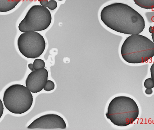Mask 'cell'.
I'll return each mask as SVG.
<instances>
[{"mask_svg":"<svg viewBox=\"0 0 154 130\" xmlns=\"http://www.w3.org/2000/svg\"><path fill=\"white\" fill-rule=\"evenodd\" d=\"M41 6L47 8L48 3V0H41L40 1Z\"/></svg>","mask_w":154,"mask_h":130,"instance_id":"cell-18","label":"cell"},{"mask_svg":"<svg viewBox=\"0 0 154 130\" xmlns=\"http://www.w3.org/2000/svg\"><path fill=\"white\" fill-rule=\"evenodd\" d=\"M144 86L146 89H152L154 88V82L151 78L146 79L144 81Z\"/></svg>","mask_w":154,"mask_h":130,"instance_id":"cell-13","label":"cell"},{"mask_svg":"<svg viewBox=\"0 0 154 130\" xmlns=\"http://www.w3.org/2000/svg\"><path fill=\"white\" fill-rule=\"evenodd\" d=\"M102 22L113 31L129 35L140 34L145 28L143 16L130 6L114 3L102 9L100 14Z\"/></svg>","mask_w":154,"mask_h":130,"instance_id":"cell-1","label":"cell"},{"mask_svg":"<svg viewBox=\"0 0 154 130\" xmlns=\"http://www.w3.org/2000/svg\"><path fill=\"white\" fill-rule=\"evenodd\" d=\"M145 93L148 95L152 94L153 93V90H152V89H147L145 90Z\"/></svg>","mask_w":154,"mask_h":130,"instance_id":"cell-19","label":"cell"},{"mask_svg":"<svg viewBox=\"0 0 154 130\" xmlns=\"http://www.w3.org/2000/svg\"><path fill=\"white\" fill-rule=\"evenodd\" d=\"M18 49L21 54L27 58H38L43 53L46 48L44 37L37 32L23 33L17 40Z\"/></svg>","mask_w":154,"mask_h":130,"instance_id":"cell-6","label":"cell"},{"mask_svg":"<svg viewBox=\"0 0 154 130\" xmlns=\"http://www.w3.org/2000/svg\"><path fill=\"white\" fill-rule=\"evenodd\" d=\"M38 1H41V0H38Z\"/></svg>","mask_w":154,"mask_h":130,"instance_id":"cell-22","label":"cell"},{"mask_svg":"<svg viewBox=\"0 0 154 130\" xmlns=\"http://www.w3.org/2000/svg\"><path fill=\"white\" fill-rule=\"evenodd\" d=\"M4 113V106L1 99H0V119L2 117Z\"/></svg>","mask_w":154,"mask_h":130,"instance_id":"cell-15","label":"cell"},{"mask_svg":"<svg viewBox=\"0 0 154 130\" xmlns=\"http://www.w3.org/2000/svg\"><path fill=\"white\" fill-rule=\"evenodd\" d=\"M33 96L27 87L14 84L9 87L3 94V103L9 112L21 114L30 110L33 104Z\"/></svg>","mask_w":154,"mask_h":130,"instance_id":"cell-4","label":"cell"},{"mask_svg":"<svg viewBox=\"0 0 154 130\" xmlns=\"http://www.w3.org/2000/svg\"><path fill=\"white\" fill-rule=\"evenodd\" d=\"M57 7V2L55 0H50L48 1L47 8L50 10H54Z\"/></svg>","mask_w":154,"mask_h":130,"instance_id":"cell-14","label":"cell"},{"mask_svg":"<svg viewBox=\"0 0 154 130\" xmlns=\"http://www.w3.org/2000/svg\"><path fill=\"white\" fill-rule=\"evenodd\" d=\"M48 72L45 68L31 72L25 81L26 86L33 93H38L44 89L48 79Z\"/></svg>","mask_w":154,"mask_h":130,"instance_id":"cell-8","label":"cell"},{"mask_svg":"<svg viewBox=\"0 0 154 130\" xmlns=\"http://www.w3.org/2000/svg\"><path fill=\"white\" fill-rule=\"evenodd\" d=\"M21 0H0V12H7L12 11Z\"/></svg>","mask_w":154,"mask_h":130,"instance_id":"cell-9","label":"cell"},{"mask_svg":"<svg viewBox=\"0 0 154 130\" xmlns=\"http://www.w3.org/2000/svg\"><path fill=\"white\" fill-rule=\"evenodd\" d=\"M149 31L151 33V37L153 43H154V25L153 26H150L149 29Z\"/></svg>","mask_w":154,"mask_h":130,"instance_id":"cell-17","label":"cell"},{"mask_svg":"<svg viewBox=\"0 0 154 130\" xmlns=\"http://www.w3.org/2000/svg\"><path fill=\"white\" fill-rule=\"evenodd\" d=\"M121 53L124 60L129 63L145 62L154 56V43L143 35H131L124 41Z\"/></svg>","mask_w":154,"mask_h":130,"instance_id":"cell-2","label":"cell"},{"mask_svg":"<svg viewBox=\"0 0 154 130\" xmlns=\"http://www.w3.org/2000/svg\"><path fill=\"white\" fill-rule=\"evenodd\" d=\"M28 129H63L66 128L64 119L56 114L43 115L35 119L28 126Z\"/></svg>","mask_w":154,"mask_h":130,"instance_id":"cell-7","label":"cell"},{"mask_svg":"<svg viewBox=\"0 0 154 130\" xmlns=\"http://www.w3.org/2000/svg\"><path fill=\"white\" fill-rule=\"evenodd\" d=\"M58 1H62L63 0H58Z\"/></svg>","mask_w":154,"mask_h":130,"instance_id":"cell-21","label":"cell"},{"mask_svg":"<svg viewBox=\"0 0 154 130\" xmlns=\"http://www.w3.org/2000/svg\"><path fill=\"white\" fill-rule=\"evenodd\" d=\"M55 85L52 81L48 80L46 81L44 89L46 91H50L55 89Z\"/></svg>","mask_w":154,"mask_h":130,"instance_id":"cell-12","label":"cell"},{"mask_svg":"<svg viewBox=\"0 0 154 130\" xmlns=\"http://www.w3.org/2000/svg\"><path fill=\"white\" fill-rule=\"evenodd\" d=\"M33 66L34 70L44 68L45 63L42 59H36L33 62Z\"/></svg>","mask_w":154,"mask_h":130,"instance_id":"cell-11","label":"cell"},{"mask_svg":"<svg viewBox=\"0 0 154 130\" xmlns=\"http://www.w3.org/2000/svg\"><path fill=\"white\" fill-rule=\"evenodd\" d=\"M136 5L147 10L154 9V0H133Z\"/></svg>","mask_w":154,"mask_h":130,"instance_id":"cell-10","label":"cell"},{"mask_svg":"<svg viewBox=\"0 0 154 130\" xmlns=\"http://www.w3.org/2000/svg\"><path fill=\"white\" fill-rule=\"evenodd\" d=\"M28 68H30L31 71H33L34 70V68H33V64L30 63L28 65Z\"/></svg>","mask_w":154,"mask_h":130,"instance_id":"cell-20","label":"cell"},{"mask_svg":"<svg viewBox=\"0 0 154 130\" xmlns=\"http://www.w3.org/2000/svg\"><path fill=\"white\" fill-rule=\"evenodd\" d=\"M51 21L52 16L48 9L41 5H34L28 10L18 28L23 33L42 31L49 27Z\"/></svg>","mask_w":154,"mask_h":130,"instance_id":"cell-5","label":"cell"},{"mask_svg":"<svg viewBox=\"0 0 154 130\" xmlns=\"http://www.w3.org/2000/svg\"><path fill=\"white\" fill-rule=\"evenodd\" d=\"M139 114V107L134 100L127 96H120L111 101L106 115L115 125L126 126L132 124Z\"/></svg>","mask_w":154,"mask_h":130,"instance_id":"cell-3","label":"cell"},{"mask_svg":"<svg viewBox=\"0 0 154 130\" xmlns=\"http://www.w3.org/2000/svg\"><path fill=\"white\" fill-rule=\"evenodd\" d=\"M150 74H151V78L153 80L154 84V63L150 67Z\"/></svg>","mask_w":154,"mask_h":130,"instance_id":"cell-16","label":"cell"}]
</instances>
